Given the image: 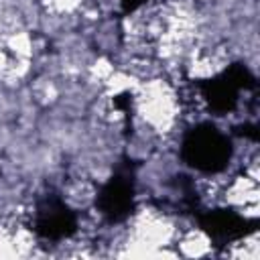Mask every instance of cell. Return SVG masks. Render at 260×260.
<instances>
[{
	"mask_svg": "<svg viewBox=\"0 0 260 260\" xmlns=\"http://www.w3.org/2000/svg\"><path fill=\"white\" fill-rule=\"evenodd\" d=\"M132 106L136 120L150 136H169L185 112L177 83L162 75L142 79L132 93Z\"/></svg>",
	"mask_w": 260,
	"mask_h": 260,
	"instance_id": "6da1fadb",
	"label": "cell"
},
{
	"mask_svg": "<svg viewBox=\"0 0 260 260\" xmlns=\"http://www.w3.org/2000/svg\"><path fill=\"white\" fill-rule=\"evenodd\" d=\"M173 248L177 256L203 258L213 252V240L207 236V232L199 228H185V230H179Z\"/></svg>",
	"mask_w": 260,
	"mask_h": 260,
	"instance_id": "7a4b0ae2",
	"label": "cell"
},
{
	"mask_svg": "<svg viewBox=\"0 0 260 260\" xmlns=\"http://www.w3.org/2000/svg\"><path fill=\"white\" fill-rule=\"evenodd\" d=\"M45 2L55 16H71L83 6V0H45Z\"/></svg>",
	"mask_w": 260,
	"mask_h": 260,
	"instance_id": "3957f363",
	"label": "cell"
},
{
	"mask_svg": "<svg viewBox=\"0 0 260 260\" xmlns=\"http://www.w3.org/2000/svg\"><path fill=\"white\" fill-rule=\"evenodd\" d=\"M12 57H10V53L6 51V47L2 45V41H0V77H4L6 73H8V69H10V65H12Z\"/></svg>",
	"mask_w": 260,
	"mask_h": 260,
	"instance_id": "277c9868",
	"label": "cell"
}]
</instances>
